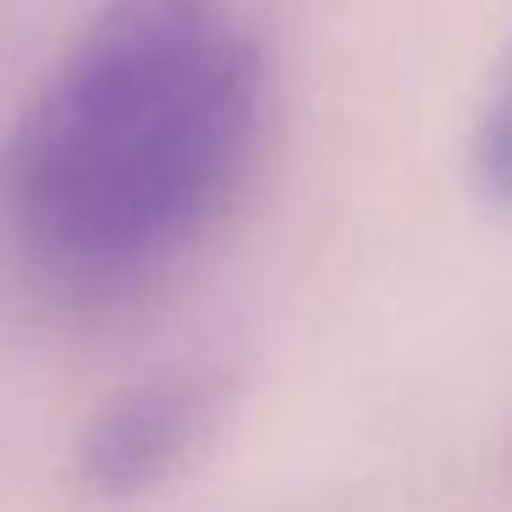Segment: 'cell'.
I'll return each mask as SVG.
<instances>
[{
    "instance_id": "cell-3",
    "label": "cell",
    "mask_w": 512,
    "mask_h": 512,
    "mask_svg": "<svg viewBox=\"0 0 512 512\" xmlns=\"http://www.w3.org/2000/svg\"><path fill=\"white\" fill-rule=\"evenodd\" d=\"M468 188L490 215L512 221V39L496 50L468 111Z\"/></svg>"
},
{
    "instance_id": "cell-1",
    "label": "cell",
    "mask_w": 512,
    "mask_h": 512,
    "mask_svg": "<svg viewBox=\"0 0 512 512\" xmlns=\"http://www.w3.org/2000/svg\"><path fill=\"white\" fill-rule=\"evenodd\" d=\"M270 67L226 0H105L0 133V248L61 298L177 270L237 204Z\"/></svg>"
},
{
    "instance_id": "cell-2",
    "label": "cell",
    "mask_w": 512,
    "mask_h": 512,
    "mask_svg": "<svg viewBox=\"0 0 512 512\" xmlns=\"http://www.w3.org/2000/svg\"><path fill=\"white\" fill-rule=\"evenodd\" d=\"M215 424H221V375L193 364L155 369L122 386L83 424L72 474L89 501L133 507L182 479V468H193Z\"/></svg>"
}]
</instances>
